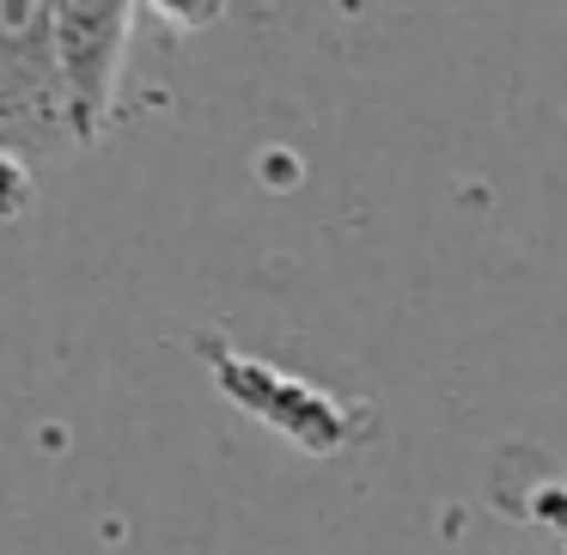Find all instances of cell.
<instances>
[{"instance_id": "6da1fadb", "label": "cell", "mask_w": 567, "mask_h": 555, "mask_svg": "<svg viewBox=\"0 0 567 555\" xmlns=\"http://www.w3.org/2000/svg\"><path fill=\"white\" fill-rule=\"evenodd\" d=\"M135 31V7L123 0H62L50 7V55L55 86H62V123L68 141H99L111 129L116 86H123V55Z\"/></svg>"}, {"instance_id": "3957f363", "label": "cell", "mask_w": 567, "mask_h": 555, "mask_svg": "<svg viewBox=\"0 0 567 555\" xmlns=\"http://www.w3.org/2000/svg\"><path fill=\"white\" fill-rule=\"evenodd\" d=\"M31 202V172L25 160H13V153H0V226L19 220V208Z\"/></svg>"}, {"instance_id": "7a4b0ae2", "label": "cell", "mask_w": 567, "mask_h": 555, "mask_svg": "<svg viewBox=\"0 0 567 555\" xmlns=\"http://www.w3.org/2000/svg\"><path fill=\"white\" fill-rule=\"evenodd\" d=\"M62 86L50 55V7L0 0V153L62 141Z\"/></svg>"}]
</instances>
